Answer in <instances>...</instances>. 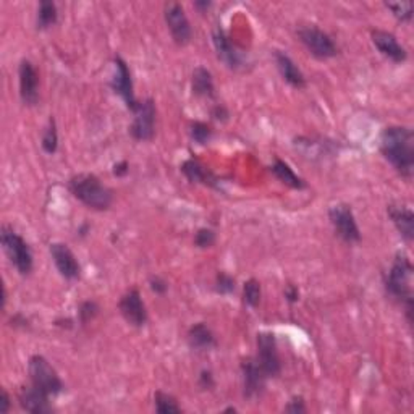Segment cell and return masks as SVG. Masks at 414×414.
Listing matches in <instances>:
<instances>
[{"mask_svg":"<svg viewBox=\"0 0 414 414\" xmlns=\"http://www.w3.org/2000/svg\"><path fill=\"white\" fill-rule=\"evenodd\" d=\"M372 42L379 49V52L387 58H390L392 62L401 63L408 58L406 49L398 42V39L392 33L376 29V31H372Z\"/></svg>","mask_w":414,"mask_h":414,"instance_id":"cell-15","label":"cell"},{"mask_svg":"<svg viewBox=\"0 0 414 414\" xmlns=\"http://www.w3.org/2000/svg\"><path fill=\"white\" fill-rule=\"evenodd\" d=\"M385 290L405 308L408 321L413 322V264L406 254H397L385 276Z\"/></svg>","mask_w":414,"mask_h":414,"instance_id":"cell-2","label":"cell"},{"mask_svg":"<svg viewBox=\"0 0 414 414\" xmlns=\"http://www.w3.org/2000/svg\"><path fill=\"white\" fill-rule=\"evenodd\" d=\"M272 173L276 175L278 180H280L282 183H285L287 186H290L293 189H304L306 188V182L301 177H298L295 172H293V168L288 166L287 162H283L282 159H276L273 161V166H272Z\"/></svg>","mask_w":414,"mask_h":414,"instance_id":"cell-23","label":"cell"},{"mask_svg":"<svg viewBox=\"0 0 414 414\" xmlns=\"http://www.w3.org/2000/svg\"><path fill=\"white\" fill-rule=\"evenodd\" d=\"M381 152L385 161L400 173L410 180L414 172V136L406 127H388L381 136Z\"/></svg>","mask_w":414,"mask_h":414,"instance_id":"cell-1","label":"cell"},{"mask_svg":"<svg viewBox=\"0 0 414 414\" xmlns=\"http://www.w3.org/2000/svg\"><path fill=\"white\" fill-rule=\"evenodd\" d=\"M99 312V306L94 301H84L81 306H79V321L83 324H86L89 321H93L94 317L97 316Z\"/></svg>","mask_w":414,"mask_h":414,"instance_id":"cell-33","label":"cell"},{"mask_svg":"<svg viewBox=\"0 0 414 414\" xmlns=\"http://www.w3.org/2000/svg\"><path fill=\"white\" fill-rule=\"evenodd\" d=\"M212 116L216 117L217 120H225L227 117H228V112H227V109L223 107V106H217L216 109H214V112H212Z\"/></svg>","mask_w":414,"mask_h":414,"instance_id":"cell-38","label":"cell"},{"mask_svg":"<svg viewBox=\"0 0 414 414\" xmlns=\"http://www.w3.org/2000/svg\"><path fill=\"white\" fill-rule=\"evenodd\" d=\"M128 172V164L127 162H120V164H117L116 167H113V173H116L117 177H122V175H125V173Z\"/></svg>","mask_w":414,"mask_h":414,"instance_id":"cell-39","label":"cell"},{"mask_svg":"<svg viewBox=\"0 0 414 414\" xmlns=\"http://www.w3.org/2000/svg\"><path fill=\"white\" fill-rule=\"evenodd\" d=\"M134 113V120L129 127V133L138 141H149L154 136V125H156V106L152 99L139 102Z\"/></svg>","mask_w":414,"mask_h":414,"instance_id":"cell-11","label":"cell"},{"mask_svg":"<svg viewBox=\"0 0 414 414\" xmlns=\"http://www.w3.org/2000/svg\"><path fill=\"white\" fill-rule=\"evenodd\" d=\"M298 36L314 57L331 58L337 56L338 49L335 46V42L332 41V38L328 36L327 33H324L322 29H319L317 26L299 28Z\"/></svg>","mask_w":414,"mask_h":414,"instance_id":"cell-7","label":"cell"},{"mask_svg":"<svg viewBox=\"0 0 414 414\" xmlns=\"http://www.w3.org/2000/svg\"><path fill=\"white\" fill-rule=\"evenodd\" d=\"M276 63H277L278 72H280V74H282V78L285 79L290 86L296 88V89L304 88V84H306V78H304L303 72L298 68V65L293 62L292 57L288 56V54L282 52V51H276Z\"/></svg>","mask_w":414,"mask_h":414,"instance_id":"cell-20","label":"cell"},{"mask_svg":"<svg viewBox=\"0 0 414 414\" xmlns=\"http://www.w3.org/2000/svg\"><path fill=\"white\" fill-rule=\"evenodd\" d=\"M164 15H166V23L168 29H170L173 41H175L178 46H186V44L191 41V24H189V19L186 13H184L182 3H166Z\"/></svg>","mask_w":414,"mask_h":414,"instance_id":"cell-9","label":"cell"},{"mask_svg":"<svg viewBox=\"0 0 414 414\" xmlns=\"http://www.w3.org/2000/svg\"><path fill=\"white\" fill-rule=\"evenodd\" d=\"M285 411L287 413H293V414L306 413V405H304L303 398L301 397H295V398H293V400L285 406Z\"/></svg>","mask_w":414,"mask_h":414,"instance_id":"cell-34","label":"cell"},{"mask_svg":"<svg viewBox=\"0 0 414 414\" xmlns=\"http://www.w3.org/2000/svg\"><path fill=\"white\" fill-rule=\"evenodd\" d=\"M151 288H152V292L157 293V295H162V293L167 292L168 285H167V282L162 280L161 277H152L151 278Z\"/></svg>","mask_w":414,"mask_h":414,"instance_id":"cell-35","label":"cell"},{"mask_svg":"<svg viewBox=\"0 0 414 414\" xmlns=\"http://www.w3.org/2000/svg\"><path fill=\"white\" fill-rule=\"evenodd\" d=\"M51 256L56 264L57 271L60 276L67 280H74L79 277V264L74 257L72 249H70L65 243H54L51 244Z\"/></svg>","mask_w":414,"mask_h":414,"instance_id":"cell-14","label":"cell"},{"mask_svg":"<svg viewBox=\"0 0 414 414\" xmlns=\"http://www.w3.org/2000/svg\"><path fill=\"white\" fill-rule=\"evenodd\" d=\"M328 218H331L337 235L345 239L347 243H356L361 239V232H359L355 214L348 204H337V206L331 207Z\"/></svg>","mask_w":414,"mask_h":414,"instance_id":"cell-8","label":"cell"},{"mask_svg":"<svg viewBox=\"0 0 414 414\" xmlns=\"http://www.w3.org/2000/svg\"><path fill=\"white\" fill-rule=\"evenodd\" d=\"M10 406H12V401H10V397L7 390H2V401H0V411L3 414L10 411Z\"/></svg>","mask_w":414,"mask_h":414,"instance_id":"cell-37","label":"cell"},{"mask_svg":"<svg viewBox=\"0 0 414 414\" xmlns=\"http://www.w3.org/2000/svg\"><path fill=\"white\" fill-rule=\"evenodd\" d=\"M58 148V133H57V125L56 120H49V127L42 134V149L47 154H54Z\"/></svg>","mask_w":414,"mask_h":414,"instance_id":"cell-28","label":"cell"},{"mask_svg":"<svg viewBox=\"0 0 414 414\" xmlns=\"http://www.w3.org/2000/svg\"><path fill=\"white\" fill-rule=\"evenodd\" d=\"M111 86L113 91L123 99L129 111L132 112L136 111L139 102H136V97H134L132 73H129L128 65L122 57L113 58V77H112Z\"/></svg>","mask_w":414,"mask_h":414,"instance_id":"cell-10","label":"cell"},{"mask_svg":"<svg viewBox=\"0 0 414 414\" xmlns=\"http://www.w3.org/2000/svg\"><path fill=\"white\" fill-rule=\"evenodd\" d=\"M256 363L267 377H276L280 374L282 364L277 350L276 335L271 332L257 333V358Z\"/></svg>","mask_w":414,"mask_h":414,"instance_id":"cell-6","label":"cell"},{"mask_svg":"<svg viewBox=\"0 0 414 414\" xmlns=\"http://www.w3.org/2000/svg\"><path fill=\"white\" fill-rule=\"evenodd\" d=\"M70 191L78 201L84 206L94 209V211H106L112 206L113 194L106 184L101 183L96 175L91 173H79L74 175L68 183Z\"/></svg>","mask_w":414,"mask_h":414,"instance_id":"cell-3","label":"cell"},{"mask_svg":"<svg viewBox=\"0 0 414 414\" xmlns=\"http://www.w3.org/2000/svg\"><path fill=\"white\" fill-rule=\"evenodd\" d=\"M199 382H201V387L202 388H211V387H214L212 374L209 372V371H202L201 372V379H199Z\"/></svg>","mask_w":414,"mask_h":414,"instance_id":"cell-36","label":"cell"},{"mask_svg":"<svg viewBox=\"0 0 414 414\" xmlns=\"http://www.w3.org/2000/svg\"><path fill=\"white\" fill-rule=\"evenodd\" d=\"M182 172L183 175L193 183H202V184H209V186H216L217 183V180L212 175V172L207 170L201 162L196 161V159H188V161H184L182 166Z\"/></svg>","mask_w":414,"mask_h":414,"instance_id":"cell-22","label":"cell"},{"mask_svg":"<svg viewBox=\"0 0 414 414\" xmlns=\"http://www.w3.org/2000/svg\"><path fill=\"white\" fill-rule=\"evenodd\" d=\"M188 343L193 350L206 351V350H211V348L216 345V337H214L212 331L206 326V324L199 322V324H194V326L189 328Z\"/></svg>","mask_w":414,"mask_h":414,"instance_id":"cell-21","label":"cell"},{"mask_svg":"<svg viewBox=\"0 0 414 414\" xmlns=\"http://www.w3.org/2000/svg\"><path fill=\"white\" fill-rule=\"evenodd\" d=\"M212 41L214 46H216L217 56L222 60L223 63H227V67L230 68H239L243 65V56L238 49L233 46L230 38L227 36V33L218 26L214 29L212 33Z\"/></svg>","mask_w":414,"mask_h":414,"instance_id":"cell-17","label":"cell"},{"mask_svg":"<svg viewBox=\"0 0 414 414\" xmlns=\"http://www.w3.org/2000/svg\"><path fill=\"white\" fill-rule=\"evenodd\" d=\"M216 290L221 293V295H228L235 290V278L228 276L225 272H218L216 277Z\"/></svg>","mask_w":414,"mask_h":414,"instance_id":"cell-31","label":"cell"},{"mask_svg":"<svg viewBox=\"0 0 414 414\" xmlns=\"http://www.w3.org/2000/svg\"><path fill=\"white\" fill-rule=\"evenodd\" d=\"M194 243H196V246L199 248L212 246V244L216 243V233H214L211 228H201V230H198L196 237H194Z\"/></svg>","mask_w":414,"mask_h":414,"instance_id":"cell-32","label":"cell"},{"mask_svg":"<svg viewBox=\"0 0 414 414\" xmlns=\"http://www.w3.org/2000/svg\"><path fill=\"white\" fill-rule=\"evenodd\" d=\"M154 403H156V411L161 414L182 413V406H180L175 398L168 395V393L156 392V395H154Z\"/></svg>","mask_w":414,"mask_h":414,"instance_id":"cell-26","label":"cell"},{"mask_svg":"<svg viewBox=\"0 0 414 414\" xmlns=\"http://www.w3.org/2000/svg\"><path fill=\"white\" fill-rule=\"evenodd\" d=\"M57 18H58L57 5L51 2V0H42L38 8V19H36L38 28L46 29L49 26H52V24L57 23Z\"/></svg>","mask_w":414,"mask_h":414,"instance_id":"cell-25","label":"cell"},{"mask_svg":"<svg viewBox=\"0 0 414 414\" xmlns=\"http://www.w3.org/2000/svg\"><path fill=\"white\" fill-rule=\"evenodd\" d=\"M285 296L288 298V301L290 303H295L299 296V293L295 287H288V290L285 292Z\"/></svg>","mask_w":414,"mask_h":414,"instance_id":"cell-40","label":"cell"},{"mask_svg":"<svg viewBox=\"0 0 414 414\" xmlns=\"http://www.w3.org/2000/svg\"><path fill=\"white\" fill-rule=\"evenodd\" d=\"M18 403L24 411L34 414H46L52 411V405L49 403V395L39 390L34 385L23 387L18 393Z\"/></svg>","mask_w":414,"mask_h":414,"instance_id":"cell-18","label":"cell"},{"mask_svg":"<svg viewBox=\"0 0 414 414\" xmlns=\"http://www.w3.org/2000/svg\"><path fill=\"white\" fill-rule=\"evenodd\" d=\"M243 371V387H244V397L246 398H256L264 392L266 387L267 376L259 367L256 359H248L241 364Z\"/></svg>","mask_w":414,"mask_h":414,"instance_id":"cell-16","label":"cell"},{"mask_svg":"<svg viewBox=\"0 0 414 414\" xmlns=\"http://www.w3.org/2000/svg\"><path fill=\"white\" fill-rule=\"evenodd\" d=\"M243 299L248 306L256 308L261 303V283L256 278H249L243 287Z\"/></svg>","mask_w":414,"mask_h":414,"instance_id":"cell-27","label":"cell"},{"mask_svg":"<svg viewBox=\"0 0 414 414\" xmlns=\"http://www.w3.org/2000/svg\"><path fill=\"white\" fill-rule=\"evenodd\" d=\"M29 379H31V385H34L39 390L47 393L49 397L58 395L63 390V382L58 377L56 369L51 366L44 356H33L28 364Z\"/></svg>","mask_w":414,"mask_h":414,"instance_id":"cell-5","label":"cell"},{"mask_svg":"<svg viewBox=\"0 0 414 414\" xmlns=\"http://www.w3.org/2000/svg\"><path fill=\"white\" fill-rule=\"evenodd\" d=\"M0 241H2V248L5 254H7L10 262L13 264L15 269L22 273V276H28L33 271V253L29 244L18 235L13 228L7 225L2 227L0 232Z\"/></svg>","mask_w":414,"mask_h":414,"instance_id":"cell-4","label":"cell"},{"mask_svg":"<svg viewBox=\"0 0 414 414\" xmlns=\"http://www.w3.org/2000/svg\"><path fill=\"white\" fill-rule=\"evenodd\" d=\"M193 93L199 97H212L214 96V79L207 68L198 67L193 72Z\"/></svg>","mask_w":414,"mask_h":414,"instance_id":"cell-24","label":"cell"},{"mask_svg":"<svg viewBox=\"0 0 414 414\" xmlns=\"http://www.w3.org/2000/svg\"><path fill=\"white\" fill-rule=\"evenodd\" d=\"M388 217L392 218L393 225L397 227V230L400 232V235L411 241L414 238V214L408 206H400V204H390L387 209Z\"/></svg>","mask_w":414,"mask_h":414,"instance_id":"cell-19","label":"cell"},{"mask_svg":"<svg viewBox=\"0 0 414 414\" xmlns=\"http://www.w3.org/2000/svg\"><path fill=\"white\" fill-rule=\"evenodd\" d=\"M194 5H196L198 8H209L211 7V2H196Z\"/></svg>","mask_w":414,"mask_h":414,"instance_id":"cell-41","label":"cell"},{"mask_svg":"<svg viewBox=\"0 0 414 414\" xmlns=\"http://www.w3.org/2000/svg\"><path fill=\"white\" fill-rule=\"evenodd\" d=\"M385 7L392 10V13L400 22H410L413 18V3L411 2H387Z\"/></svg>","mask_w":414,"mask_h":414,"instance_id":"cell-30","label":"cell"},{"mask_svg":"<svg viewBox=\"0 0 414 414\" xmlns=\"http://www.w3.org/2000/svg\"><path fill=\"white\" fill-rule=\"evenodd\" d=\"M19 96L26 106H36L39 101V74L29 60H22L18 68Z\"/></svg>","mask_w":414,"mask_h":414,"instance_id":"cell-12","label":"cell"},{"mask_svg":"<svg viewBox=\"0 0 414 414\" xmlns=\"http://www.w3.org/2000/svg\"><path fill=\"white\" fill-rule=\"evenodd\" d=\"M189 134L198 144H207L212 138V128L204 122H193L189 127Z\"/></svg>","mask_w":414,"mask_h":414,"instance_id":"cell-29","label":"cell"},{"mask_svg":"<svg viewBox=\"0 0 414 414\" xmlns=\"http://www.w3.org/2000/svg\"><path fill=\"white\" fill-rule=\"evenodd\" d=\"M118 309L125 321L134 327H143L148 322L146 306H144L143 298L136 288L125 293L118 303Z\"/></svg>","mask_w":414,"mask_h":414,"instance_id":"cell-13","label":"cell"}]
</instances>
